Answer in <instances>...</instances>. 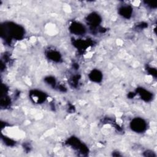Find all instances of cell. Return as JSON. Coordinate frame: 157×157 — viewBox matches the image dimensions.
<instances>
[{
  "label": "cell",
  "mask_w": 157,
  "mask_h": 157,
  "mask_svg": "<svg viewBox=\"0 0 157 157\" xmlns=\"http://www.w3.org/2000/svg\"><path fill=\"white\" fill-rule=\"evenodd\" d=\"M87 23L93 28L96 27L100 23L101 19L99 15L96 13H91L86 18Z\"/></svg>",
  "instance_id": "obj_3"
},
{
  "label": "cell",
  "mask_w": 157,
  "mask_h": 157,
  "mask_svg": "<svg viewBox=\"0 0 157 157\" xmlns=\"http://www.w3.org/2000/svg\"><path fill=\"white\" fill-rule=\"evenodd\" d=\"M75 45H76L78 48H85L89 45V44L87 41L85 40H76L75 42Z\"/></svg>",
  "instance_id": "obj_9"
},
{
  "label": "cell",
  "mask_w": 157,
  "mask_h": 157,
  "mask_svg": "<svg viewBox=\"0 0 157 157\" xmlns=\"http://www.w3.org/2000/svg\"><path fill=\"white\" fill-rule=\"evenodd\" d=\"M69 30L72 33L76 35H81L85 33V28L84 26L78 22L72 23L69 26Z\"/></svg>",
  "instance_id": "obj_2"
},
{
  "label": "cell",
  "mask_w": 157,
  "mask_h": 157,
  "mask_svg": "<svg viewBox=\"0 0 157 157\" xmlns=\"http://www.w3.org/2000/svg\"><path fill=\"white\" fill-rule=\"evenodd\" d=\"M146 153L145 156H155L156 155L153 153V151H147L146 152H145Z\"/></svg>",
  "instance_id": "obj_12"
},
{
  "label": "cell",
  "mask_w": 157,
  "mask_h": 157,
  "mask_svg": "<svg viewBox=\"0 0 157 157\" xmlns=\"http://www.w3.org/2000/svg\"><path fill=\"white\" fill-rule=\"evenodd\" d=\"M90 79L94 82H99L102 78V74L99 70H93L89 74Z\"/></svg>",
  "instance_id": "obj_6"
},
{
  "label": "cell",
  "mask_w": 157,
  "mask_h": 157,
  "mask_svg": "<svg viewBox=\"0 0 157 157\" xmlns=\"http://www.w3.org/2000/svg\"><path fill=\"white\" fill-rule=\"evenodd\" d=\"M148 72L150 74H151L154 77H156V70L155 69V68H149V70H148Z\"/></svg>",
  "instance_id": "obj_11"
},
{
  "label": "cell",
  "mask_w": 157,
  "mask_h": 157,
  "mask_svg": "<svg viewBox=\"0 0 157 157\" xmlns=\"http://www.w3.org/2000/svg\"><path fill=\"white\" fill-rule=\"evenodd\" d=\"M137 91L139 93V94H140L141 98L145 101H150L153 97L152 94L150 92H149L148 91H147V90H145L143 88H138L137 90Z\"/></svg>",
  "instance_id": "obj_7"
},
{
  "label": "cell",
  "mask_w": 157,
  "mask_h": 157,
  "mask_svg": "<svg viewBox=\"0 0 157 157\" xmlns=\"http://www.w3.org/2000/svg\"><path fill=\"white\" fill-rule=\"evenodd\" d=\"M130 127L133 131L140 133L145 131L147 128V123L145 121L141 118H135L131 121Z\"/></svg>",
  "instance_id": "obj_1"
},
{
  "label": "cell",
  "mask_w": 157,
  "mask_h": 157,
  "mask_svg": "<svg viewBox=\"0 0 157 157\" xmlns=\"http://www.w3.org/2000/svg\"><path fill=\"white\" fill-rule=\"evenodd\" d=\"M47 55L50 59H51L53 61L58 62V61H59V60L61 59L60 54L58 52H56V51H53V50L48 51L47 53Z\"/></svg>",
  "instance_id": "obj_8"
},
{
  "label": "cell",
  "mask_w": 157,
  "mask_h": 157,
  "mask_svg": "<svg viewBox=\"0 0 157 157\" xmlns=\"http://www.w3.org/2000/svg\"><path fill=\"white\" fill-rule=\"evenodd\" d=\"M31 99H33L34 102L37 103H40L44 102L46 99V95L44 93L37 90H34L30 93Z\"/></svg>",
  "instance_id": "obj_4"
},
{
  "label": "cell",
  "mask_w": 157,
  "mask_h": 157,
  "mask_svg": "<svg viewBox=\"0 0 157 157\" xmlns=\"http://www.w3.org/2000/svg\"><path fill=\"white\" fill-rule=\"evenodd\" d=\"M118 12L122 17L129 18L131 17L132 13V9L130 6H123L119 9Z\"/></svg>",
  "instance_id": "obj_5"
},
{
  "label": "cell",
  "mask_w": 157,
  "mask_h": 157,
  "mask_svg": "<svg viewBox=\"0 0 157 157\" xmlns=\"http://www.w3.org/2000/svg\"><path fill=\"white\" fill-rule=\"evenodd\" d=\"M45 81L47 82V83H48L50 85H54L55 83V78L53 77H48L46 78Z\"/></svg>",
  "instance_id": "obj_10"
},
{
  "label": "cell",
  "mask_w": 157,
  "mask_h": 157,
  "mask_svg": "<svg viewBox=\"0 0 157 157\" xmlns=\"http://www.w3.org/2000/svg\"><path fill=\"white\" fill-rule=\"evenodd\" d=\"M146 4L149 6L151 8H156V5L155 4H153V3H151V2H146Z\"/></svg>",
  "instance_id": "obj_13"
}]
</instances>
